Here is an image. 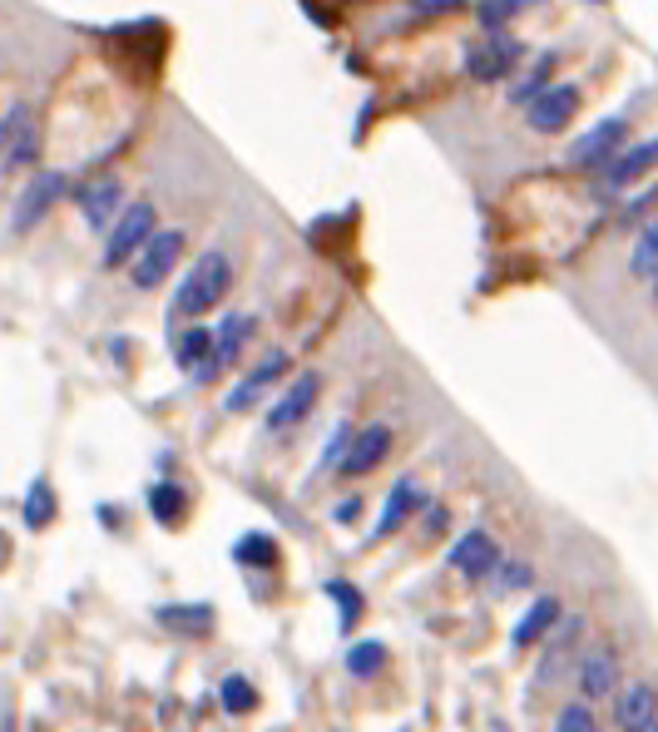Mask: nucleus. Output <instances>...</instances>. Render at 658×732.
<instances>
[{
  "label": "nucleus",
  "mask_w": 658,
  "mask_h": 732,
  "mask_svg": "<svg viewBox=\"0 0 658 732\" xmlns=\"http://www.w3.org/2000/svg\"><path fill=\"white\" fill-rule=\"evenodd\" d=\"M387 451H391V431L377 420V426H367V431H356V436H352V446L342 451L337 471H342V480H356V475L377 471V465L387 461Z\"/></svg>",
  "instance_id": "nucleus-16"
},
{
  "label": "nucleus",
  "mask_w": 658,
  "mask_h": 732,
  "mask_svg": "<svg viewBox=\"0 0 658 732\" xmlns=\"http://www.w3.org/2000/svg\"><path fill=\"white\" fill-rule=\"evenodd\" d=\"M648 169H658V134L644 144H629L624 154H619L614 163L605 169V188L609 194H619V188H629V183H638Z\"/></svg>",
  "instance_id": "nucleus-19"
},
{
  "label": "nucleus",
  "mask_w": 658,
  "mask_h": 732,
  "mask_svg": "<svg viewBox=\"0 0 658 732\" xmlns=\"http://www.w3.org/2000/svg\"><path fill=\"white\" fill-rule=\"evenodd\" d=\"M54 510H60V505H54L50 480H45V475H40V480H31V490H25V525H31V529H45V525L54 520Z\"/></svg>",
  "instance_id": "nucleus-28"
},
{
  "label": "nucleus",
  "mask_w": 658,
  "mask_h": 732,
  "mask_svg": "<svg viewBox=\"0 0 658 732\" xmlns=\"http://www.w3.org/2000/svg\"><path fill=\"white\" fill-rule=\"evenodd\" d=\"M356 515H362V500H356V496H346V500H342V505H337V510H332V520H337V525H352V520H356Z\"/></svg>",
  "instance_id": "nucleus-37"
},
{
  "label": "nucleus",
  "mask_w": 658,
  "mask_h": 732,
  "mask_svg": "<svg viewBox=\"0 0 658 732\" xmlns=\"http://www.w3.org/2000/svg\"><path fill=\"white\" fill-rule=\"evenodd\" d=\"M253 327H258V317L228 313L223 322H218V332H214V356H208V366L198 371L194 381H214L228 362H237V356H243V346H248V337H253Z\"/></svg>",
  "instance_id": "nucleus-15"
},
{
  "label": "nucleus",
  "mask_w": 658,
  "mask_h": 732,
  "mask_svg": "<svg viewBox=\"0 0 658 732\" xmlns=\"http://www.w3.org/2000/svg\"><path fill=\"white\" fill-rule=\"evenodd\" d=\"M327 594L337 599V614H342V634H346V629H356V619H362V589H356V584L332 580V584H327Z\"/></svg>",
  "instance_id": "nucleus-30"
},
{
  "label": "nucleus",
  "mask_w": 658,
  "mask_h": 732,
  "mask_svg": "<svg viewBox=\"0 0 658 732\" xmlns=\"http://www.w3.org/2000/svg\"><path fill=\"white\" fill-rule=\"evenodd\" d=\"M149 510H154V520L159 525H179L184 520V510H188V496H184V485H173V480H154L149 485Z\"/></svg>",
  "instance_id": "nucleus-23"
},
{
  "label": "nucleus",
  "mask_w": 658,
  "mask_h": 732,
  "mask_svg": "<svg viewBox=\"0 0 658 732\" xmlns=\"http://www.w3.org/2000/svg\"><path fill=\"white\" fill-rule=\"evenodd\" d=\"M35 159V119L25 105L5 114V169H25Z\"/></svg>",
  "instance_id": "nucleus-20"
},
{
  "label": "nucleus",
  "mask_w": 658,
  "mask_h": 732,
  "mask_svg": "<svg viewBox=\"0 0 658 732\" xmlns=\"http://www.w3.org/2000/svg\"><path fill=\"white\" fill-rule=\"evenodd\" d=\"M550 70H555V54H540V60H535V70H529L525 85L510 89V99H515V105H529V99L540 95V89H550Z\"/></svg>",
  "instance_id": "nucleus-31"
},
{
  "label": "nucleus",
  "mask_w": 658,
  "mask_h": 732,
  "mask_svg": "<svg viewBox=\"0 0 658 732\" xmlns=\"http://www.w3.org/2000/svg\"><path fill=\"white\" fill-rule=\"evenodd\" d=\"M381 668H387V644H381V638H356V644L346 648V673H352V679H377Z\"/></svg>",
  "instance_id": "nucleus-24"
},
{
  "label": "nucleus",
  "mask_w": 658,
  "mask_h": 732,
  "mask_svg": "<svg viewBox=\"0 0 658 732\" xmlns=\"http://www.w3.org/2000/svg\"><path fill=\"white\" fill-rule=\"evenodd\" d=\"M619 679H624V668H619L614 648H589V654H580V663H574V688H580V703L614 698V693L624 688Z\"/></svg>",
  "instance_id": "nucleus-6"
},
{
  "label": "nucleus",
  "mask_w": 658,
  "mask_h": 732,
  "mask_svg": "<svg viewBox=\"0 0 658 732\" xmlns=\"http://www.w3.org/2000/svg\"><path fill=\"white\" fill-rule=\"evenodd\" d=\"M426 505H431V496L422 490V480H416V475H401V480L387 490V505H381V520L371 525V539H391L416 515H426Z\"/></svg>",
  "instance_id": "nucleus-7"
},
{
  "label": "nucleus",
  "mask_w": 658,
  "mask_h": 732,
  "mask_svg": "<svg viewBox=\"0 0 658 732\" xmlns=\"http://www.w3.org/2000/svg\"><path fill=\"white\" fill-rule=\"evenodd\" d=\"M179 366H184L188 377H198V371H204L208 366V356H214V332H208V327H188L184 337H179Z\"/></svg>",
  "instance_id": "nucleus-25"
},
{
  "label": "nucleus",
  "mask_w": 658,
  "mask_h": 732,
  "mask_svg": "<svg viewBox=\"0 0 658 732\" xmlns=\"http://www.w3.org/2000/svg\"><path fill=\"white\" fill-rule=\"evenodd\" d=\"M624 149H629V119L609 114V119H599V124H589V130L570 144L564 159H570V169H599L605 173Z\"/></svg>",
  "instance_id": "nucleus-3"
},
{
  "label": "nucleus",
  "mask_w": 658,
  "mask_h": 732,
  "mask_svg": "<svg viewBox=\"0 0 658 732\" xmlns=\"http://www.w3.org/2000/svg\"><path fill=\"white\" fill-rule=\"evenodd\" d=\"M154 228H159V213H154L149 198H144V204H124V213L114 218V228H109V237H105L99 263H105V268H124V263H134V258H139V248L154 237Z\"/></svg>",
  "instance_id": "nucleus-2"
},
{
  "label": "nucleus",
  "mask_w": 658,
  "mask_h": 732,
  "mask_svg": "<svg viewBox=\"0 0 658 732\" xmlns=\"http://www.w3.org/2000/svg\"><path fill=\"white\" fill-rule=\"evenodd\" d=\"M654 732H658V728H654Z\"/></svg>",
  "instance_id": "nucleus-41"
},
{
  "label": "nucleus",
  "mask_w": 658,
  "mask_h": 732,
  "mask_svg": "<svg viewBox=\"0 0 658 732\" xmlns=\"http://www.w3.org/2000/svg\"><path fill=\"white\" fill-rule=\"evenodd\" d=\"M500 560H505V554H500L490 529H465V535L451 545V570L465 574V580H490Z\"/></svg>",
  "instance_id": "nucleus-12"
},
{
  "label": "nucleus",
  "mask_w": 658,
  "mask_h": 732,
  "mask_svg": "<svg viewBox=\"0 0 658 732\" xmlns=\"http://www.w3.org/2000/svg\"><path fill=\"white\" fill-rule=\"evenodd\" d=\"M317 391H322L317 371H303V377H292V387L268 406L263 426H268V431H292V426H303V420L313 416V406H317Z\"/></svg>",
  "instance_id": "nucleus-10"
},
{
  "label": "nucleus",
  "mask_w": 658,
  "mask_h": 732,
  "mask_svg": "<svg viewBox=\"0 0 658 732\" xmlns=\"http://www.w3.org/2000/svg\"><path fill=\"white\" fill-rule=\"evenodd\" d=\"M490 580H496L505 594H510V589H525V584H529V564H525V560H500Z\"/></svg>",
  "instance_id": "nucleus-33"
},
{
  "label": "nucleus",
  "mask_w": 658,
  "mask_h": 732,
  "mask_svg": "<svg viewBox=\"0 0 658 732\" xmlns=\"http://www.w3.org/2000/svg\"><path fill=\"white\" fill-rule=\"evenodd\" d=\"M529 5H540V0H480L475 15H480V25H486V35H490V30H500V25L515 21L520 11H529Z\"/></svg>",
  "instance_id": "nucleus-29"
},
{
  "label": "nucleus",
  "mask_w": 658,
  "mask_h": 732,
  "mask_svg": "<svg viewBox=\"0 0 658 732\" xmlns=\"http://www.w3.org/2000/svg\"><path fill=\"white\" fill-rule=\"evenodd\" d=\"M0 149H5V114H0Z\"/></svg>",
  "instance_id": "nucleus-38"
},
{
  "label": "nucleus",
  "mask_w": 658,
  "mask_h": 732,
  "mask_svg": "<svg viewBox=\"0 0 658 732\" xmlns=\"http://www.w3.org/2000/svg\"><path fill=\"white\" fill-rule=\"evenodd\" d=\"M520 54H525V45H520L515 35L490 30L480 45H471V50H465V75L480 80V85H496V80H505L510 70L520 65Z\"/></svg>",
  "instance_id": "nucleus-5"
},
{
  "label": "nucleus",
  "mask_w": 658,
  "mask_h": 732,
  "mask_svg": "<svg viewBox=\"0 0 658 732\" xmlns=\"http://www.w3.org/2000/svg\"><path fill=\"white\" fill-rule=\"evenodd\" d=\"M465 0H416V11L422 15H451V11H461Z\"/></svg>",
  "instance_id": "nucleus-36"
},
{
  "label": "nucleus",
  "mask_w": 658,
  "mask_h": 732,
  "mask_svg": "<svg viewBox=\"0 0 658 732\" xmlns=\"http://www.w3.org/2000/svg\"><path fill=\"white\" fill-rule=\"evenodd\" d=\"M564 619V603L555 599V594H540V599L529 603L525 614H520V624L510 629V644L525 654V648H535V644H545V638L555 634V624Z\"/></svg>",
  "instance_id": "nucleus-18"
},
{
  "label": "nucleus",
  "mask_w": 658,
  "mask_h": 732,
  "mask_svg": "<svg viewBox=\"0 0 658 732\" xmlns=\"http://www.w3.org/2000/svg\"><path fill=\"white\" fill-rule=\"evenodd\" d=\"M288 366H292L288 352H268V356H263V362L248 371V377H243V381H237V387L223 396V411H233V416H237V411H253L263 396H268V387H278V381L288 377Z\"/></svg>",
  "instance_id": "nucleus-13"
},
{
  "label": "nucleus",
  "mask_w": 658,
  "mask_h": 732,
  "mask_svg": "<svg viewBox=\"0 0 658 732\" xmlns=\"http://www.w3.org/2000/svg\"><path fill=\"white\" fill-rule=\"evenodd\" d=\"M654 204H658V188H644V194H638L634 204L624 208V218H629V223H634V218H644V213H648V208H654Z\"/></svg>",
  "instance_id": "nucleus-35"
},
{
  "label": "nucleus",
  "mask_w": 658,
  "mask_h": 732,
  "mask_svg": "<svg viewBox=\"0 0 658 732\" xmlns=\"http://www.w3.org/2000/svg\"><path fill=\"white\" fill-rule=\"evenodd\" d=\"M580 634H584V619L564 614L560 624H555V634L545 638V654H540L545 688H555V683H564V673H574V663H580Z\"/></svg>",
  "instance_id": "nucleus-8"
},
{
  "label": "nucleus",
  "mask_w": 658,
  "mask_h": 732,
  "mask_svg": "<svg viewBox=\"0 0 658 732\" xmlns=\"http://www.w3.org/2000/svg\"><path fill=\"white\" fill-rule=\"evenodd\" d=\"M580 109V85H550L525 105V124L535 134H560Z\"/></svg>",
  "instance_id": "nucleus-11"
},
{
  "label": "nucleus",
  "mask_w": 658,
  "mask_h": 732,
  "mask_svg": "<svg viewBox=\"0 0 658 732\" xmlns=\"http://www.w3.org/2000/svg\"><path fill=\"white\" fill-rule=\"evenodd\" d=\"M614 728L619 732H654L658 728V688L654 683H624L614 693Z\"/></svg>",
  "instance_id": "nucleus-14"
},
{
  "label": "nucleus",
  "mask_w": 658,
  "mask_h": 732,
  "mask_svg": "<svg viewBox=\"0 0 658 732\" xmlns=\"http://www.w3.org/2000/svg\"><path fill=\"white\" fill-rule=\"evenodd\" d=\"M179 258H184V228H154V237L139 248V258H134V272H130L134 288L139 292L159 288V282L179 268Z\"/></svg>",
  "instance_id": "nucleus-4"
},
{
  "label": "nucleus",
  "mask_w": 658,
  "mask_h": 732,
  "mask_svg": "<svg viewBox=\"0 0 658 732\" xmlns=\"http://www.w3.org/2000/svg\"><path fill=\"white\" fill-rule=\"evenodd\" d=\"M228 282H233V263H228L218 248H208L204 258L184 272V282H179V292H173L169 317H173V322H184V317L194 322V317L214 313L218 302L228 297Z\"/></svg>",
  "instance_id": "nucleus-1"
},
{
  "label": "nucleus",
  "mask_w": 658,
  "mask_h": 732,
  "mask_svg": "<svg viewBox=\"0 0 658 732\" xmlns=\"http://www.w3.org/2000/svg\"><path fill=\"white\" fill-rule=\"evenodd\" d=\"M629 268H634V278H644V282L658 278V218H654V223H644L634 253H629Z\"/></svg>",
  "instance_id": "nucleus-27"
},
{
  "label": "nucleus",
  "mask_w": 658,
  "mask_h": 732,
  "mask_svg": "<svg viewBox=\"0 0 658 732\" xmlns=\"http://www.w3.org/2000/svg\"><path fill=\"white\" fill-rule=\"evenodd\" d=\"M75 204H80V213H85V223L95 228V233H109L114 218L124 213V188H119V179H95L75 194Z\"/></svg>",
  "instance_id": "nucleus-17"
},
{
  "label": "nucleus",
  "mask_w": 658,
  "mask_h": 732,
  "mask_svg": "<svg viewBox=\"0 0 658 732\" xmlns=\"http://www.w3.org/2000/svg\"><path fill=\"white\" fill-rule=\"evenodd\" d=\"M70 194V173H60V169H50V173H35L31 179V188H25L21 198H15V213H11V228L15 233H25V228H35L45 213H50L60 198Z\"/></svg>",
  "instance_id": "nucleus-9"
},
{
  "label": "nucleus",
  "mask_w": 658,
  "mask_h": 732,
  "mask_svg": "<svg viewBox=\"0 0 658 732\" xmlns=\"http://www.w3.org/2000/svg\"><path fill=\"white\" fill-rule=\"evenodd\" d=\"M594 5H605V0H594Z\"/></svg>",
  "instance_id": "nucleus-40"
},
{
  "label": "nucleus",
  "mask_w": 658,
  "mask_h": 732,
  "mask_svg": "<svg viewBox=\"0 0 658 732\" xmlns=\"http://www.w3.org/2000/svg\"><path fill=\"white\" fill-rule=\"evenodd\" d=\"M654 302H658V278H654Z\"/></svg>",
  "instance_id": "nucleus-39"
},
{
  "label": "nucleus",
  "mask_w": 658,
  "mask_h": 732,
  "mask_svg": "<svg viewBox=\"0 0 658 732\" xmlns=\"http://www.w3.org/2000/svg\"><path fill=\"white\" fill-rule=\"evenodd\" d=\"M352 426H346V420H342V426H337V431H332V441H327V461H342V451H346V446H352Z\"/></svg>",
  "instance_id": "nucleus-34"
},
{
  "label": "nucleus",
  "mask_w": 658,
  "mask_h": 732,
  "mask_svg": "<svg viewBox=\"0 0 658 732\" xmlns=\"http://www.w3.org/2000/svg\"><path fill=\"white\" fill-rule=\"evenodd\" d=\"M233 560L243 564V570H272V564H278V539H272L268 529H253V535H243L233 545Z\"/></svg>",
  "instance_id": "nucleus-22"
},
{
  "label": "nucleus",
  "mask_w": 658,
  "mask_h": 732,
  "mask_svg": "<svg viewBox=\"0 0 658 732\" xmlns=\"http://www.w3.org/2000/svg\"><path fill=\"white\" fill-rule=\"evenodd\" d=\"M218 703L228 708V718H248V712L258 708V688H253L243 673H228L223 688H218Z\"/></svg>",
  "instance_id": "nucleus-26"
},
{
  "label": "nucleus",
  "mask_w": 658,
  "mask_h": 732,
  "mask_svg": "<svg viewBox=\"0 0 658 732\" xmlns=\"http://www.w3.org/2000/svg\"><path fill=\"white\" fill-rule=\"evenodd\" d=\"M555 732H599V722H594L589 703H570L560 712V722H555Z\"/></svg>",
  "instance_id": "nucleus-32"
},
{
  "label": "nucleus",
  "mask_w": 658,
  "mask_h": 732,
  "mask_svg": "<svg viewBox=\"0 0 658 732\" xmlns=\"http://www.w3.org/2000/svg\"><path fill=\"white\" fill-rule=\"evenodd\" d=\"M159 624L184 629V634H214L218 619H214V609H208V603H163Z\"/></svg>",
  "instance_id": "nucleus-21"
}]
</instances>
